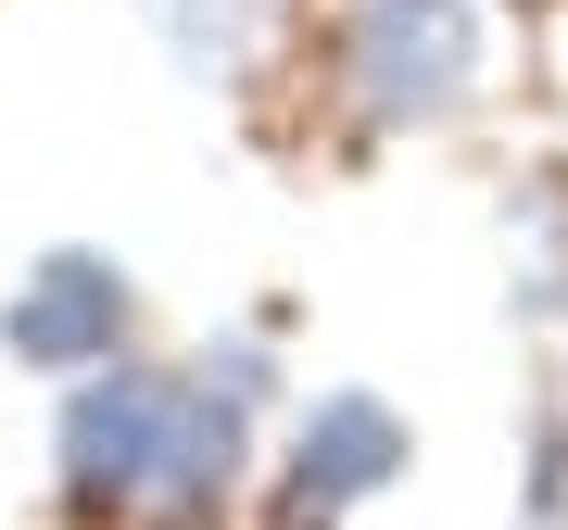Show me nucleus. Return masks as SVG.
<instances>
[{"label": "nucleus", "instance_id": "obj_1", "mask_svg": "<svg viewBox=\"0 0 568 530\" xmlns=\"http://www.w3.org/2000/svg\"><path fill=\"white\" fill-rule=\"evenodd\" d=\"M227 468H241V417L227 405H190L178 379H89L77 417H63V480L89 492V506H126V492H164V506H203V492H227Z\"/></svg>", "mask_w": 568, "mask_h": 530}, {"label": "nucleus", "instance_id": "obj_2", "mask_svg": "<svg viewBox=\"0 0 568 530\" xmlns=\"http://www.w3.org/2000/svg\"><path fill=\"white\" fill-rule=\"evenodd\" d=\"M467 0H354V63L379 114H443L467 89Z\"/></svg>", "mask_w": 568, "mask_h": 530}, {"label": "nucleus", "instance_id": "obj_3", "mask_svg": "<svg viewBox=\"0 0 568 530\" xmlns=\"http://www.w3.org/2000/svg\"><path fill=\"white\" fill-rule=\"evenodd\" d=\"M114 328H126V278L102 253H51L39 278L13 291V354L26 367H102Z\"/></svg>", "mask_w": 568, "mask_h": 530}, {"label": "nucleus", "instance_id": "obj_4", "mask_svg": "<svg viewBox=\"0 0 568 530\" xmlns=\"http://www.w3.org/2000/svg\"><path fill=\"white\" fill-rule=\"evenodd\" d=\"M392 468H405V417H392L379 391H328L304 417V492L316 506H354V492H379Z\"/></svg>", "mask_w": 568, "mask_h": 530}]
</instances>
